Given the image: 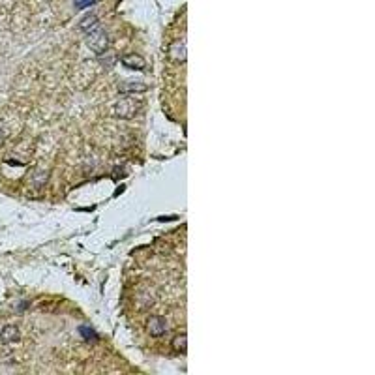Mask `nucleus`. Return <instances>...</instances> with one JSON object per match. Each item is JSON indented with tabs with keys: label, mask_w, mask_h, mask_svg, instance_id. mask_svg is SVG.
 <instances>
[{
	"label": "nucleus",
	"mask_w": 375,
	"mask_h": 375,
	"mask_svg": "<svg viewBox=\"0 0 375 375\" xmlns=\"http://www.w3.org/2000/svg\"><path fill=\"white\" fill-rule=\"evenodd\" d=\"M144 90H146V85L139 83V81H128V83H122L118 87V92H122V94H139Z\"/></svg>",
	"instance_id": "nucleus-7"
},
{
	"label": "nucleus",
	"mask_w": 375,
	"mask_h": 375,
	"mask_svg": "<svg viewBox=\"0 0 375 375\" xmlns=\"http://www.w3.org/2000/svg\"><path fill=\"white\" fill-rule=\"evenodd\" d=\"M79 330H81V336H83L85 340H94V338H96V332L92 330L90 327H81Z\"/></svg>",
	"instance_id": "nucleus-11"
},
{
	"label": "nucleus",
	"mask_w": 375,
	"mask_h": 375,
	"mask_svg": "<svg viewBox=\"0 0 375 375\" xmlns=\"http://www.w3.org/2000/svg\"><path fill=\"white\" fill-rule=\"evenodd\" d=\"M79 29L83 30L85 34H90V32H94L96 29H100V19H98V15L96 14H87L83 19H81Z\"/></svg>",
	"instance_id": "nucleus-5"
},
{
	"label": "nucleus",
	"mask_w": 375,
	"mask_h": 375,
	"mask_svg": "<svg viewBox=\"0 0 375 375\" xmlns=\"http://www.w3.org/2000/svg\"><path fill=\"white\" fill-rule=\"evenodd\" d=\"M47 180H49V173L47 171H42V173H36L34 174V186L38 188H44L47 184Z\"/></svg>",
	"instance_id": "nucleus-10"
},
{
	"label": "nucleus",
	"mask_w": 375,
	"mask_h": 375,
	"mask_svg": "<svg viewBox=\"0 0 375 375\" xmlns=\"http://www.w3.org/2000/svg\"><path fill=\"white\" fill-rule=\"evenodd\" d=\"M2 143H4V131L0 130V144H2Z\"/></svg>",
	"instance_id": "nucleus-13"
},
{
	"label": "nucleus",
	"mask_w": 375,
	"mask_h": 375,
	"mask_svg": "<svg viewBox=\"0 0 375 375\" xmlns=\"http://www.w3.org/2000/svg\"><path fill=\"white\" fill-rule=\"evenodd\" d=\"M171 345H173V349L176 353H184L188 345V336L186 334H176L173 338V342H171Z\"/></svg>",
	"instance_id": "nucleus-9"
},
{
	"label": "nucleus",
	"mask_w": 375,
	"mask_h": 375,
	"mask_svg": "<svg viewBox=\"0 0 375 375\" xmlns=\"http://www.w3.org/2000/svg\"><path fill=\"white\" fill-rule=\"evenodd\" d=\"M139 109H141V103L137 100H133V98H120V100H116L113 103V115L116 118H133V116L139 113Z\"/></svg>",
	"instance_id": "nucleus-1"
},
{
	"label": "nucleus",
	"mask_w": 375,
	"mask_h": 375,
	"mask_svg": "<svg viewBox=\"0 0 375 375\" xmlns=\"http://www.w3.org/2000/svg\"><path fill=\"white\" fill-rule=\"evenodd\" d=\"M146 330L150 336L154 338H161L165 332H167V325H165V319L159 317V315H152L146 321Z\"/></svg>",
	"instance_id": "nucleus-3"
},
{
	"label": "nucleus",
	"mask_w": 375,
	"mask_h": 375,
	"mask_svg": "<svg viewBox=\"0 0 375 375\" xmlns=\"http://www.w3.org/2000/svg\"><path fill=\"white\" fill-rule=\"evenodd\" d=\"M96 0H75V8H87V6H92Z\"/></svg>",
	"instance_id": "nucleus-12"
},
{
	"label": "nucleus",
	"mask_w": 375,
	"mask_h": 375,
	"mask_svg": "<svg viewBox=\"0 0 375 375\" xmlns=\"http://www.w3.org/2000/svg\"><path fill=\"white\" fill-rule=\"evenodd\" d=\"M21 338V332L17 327L14 325H6L2 330H0V342L4 344V345H10V344H14Z\"/></svg>",
	"instance_id": "nucleus-4"
},
{
	"label": "nucleus",
	"mask_w": 375,
	"mask_h": 375,
	"mask_svg": "<svg viewBox=\"0 0 375 375\" xmlns=\"http://www.w3.org/2000/svg\"><path fill=\"white\" fill-rule=\"evenodd\" d=\"M169 53H171V60L176 62V64H182L184 60H186V45L182 40H178V42H173L171 44V49H169Z\"/></svg>",
	"instance_id": "nucleus-6"
},
{
	"label": "nucleus",
	"mask_w": 375,
	"mask_h": 375,
	"mask_svg": "<svg viewBox=\"0 0 375 375\" xmlns=\"http://www.w3.org/2000/svg\"><path fill=\"white\" fill-rule=\"evenodd\" d=\"M87 42H88V47L94 53H98V55L105 53L109 49V38H107V34L101 29H96L94 32L87 34Z\"/></svg>",
	"instance_id": "nucleus-2"
},
{
	"label": "nucleus",
	"mask_w": 375,
	"mask_h": 375,
	"mask_svg": "<svg viewBox=\"0 0 375 375\" xmlns=\"http://www.w3.org/2000/svg\"><path fill=\"white\" fill-rule=\"evenodd\" d=\"M122 62L130 70H144V66H146V62H144V58L141 55H128V57H124Z\"/></svg>",
	"instance_id": "nucleus-8"
}]
</instances>
